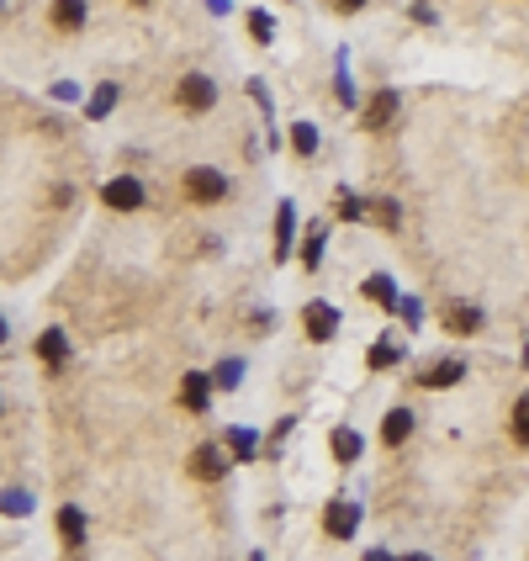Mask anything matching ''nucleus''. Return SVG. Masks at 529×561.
Listing matches in <instances>:
<instances>
[{
  "label": "nucleus",
  "mask_w": 529,
  "mask_h": 561,
  "mask_svg": "<svg viewBox=\"0 0 529 561\" xmlns=\"http://www.w3.org/2000/svg\"><path fill=\"white\" fill-rule=\"evenodd\" d=\"M175 96H180V107H185V112H212V101H218V85H212L207 74H185Z\"/></svg>",
  "instance_id": "f257e3e1"
},
{
  "label": "nucleus",
  "mask_w": 529,
  "mask_h": 561,
  "mask_svg": "<svg viewBox=\"0 0 529 561\" xmlns=\"http://www.w3.org/2000/svg\"><path fill=\"white\" fill-rule=\"evenodd\" d=\"M101 202H107L112 212H138V207H143V186H138L132 175H117V180H107Z\"/></svg>",
  "instance_id": "f03ea898"
},
{
  "label": "nucleus",
  "mask_w": 529,
  "mask_h": 561,
  "mask_svg": "<svg viewBox=\"0 0 529 561\" xmlns=\"http://www.w3.org/2000/svg\"><path fill=\"white\" fill-rule=\"evenodd\" d=\"M302 324H307V339H318V344H328V339L339 334V307H328V302H307V313H302Z\"/></svg>",
  "instance_id": "7ed1b4c3"
},
{
  "label": "nucleus",
  "mask_w": 529,
  "mask_h": 561,
  "mask_svg": "<svg viewBox=\"0 0 529 561\" xmlns=\"http://www.w3.org/2000/svg\"><path fill=\"white\" fill-rule=\"evenodd\" d=\"M223 471H228V450H223V445H196V450H191V477L218 482Z\"/></svg>",
  "instance_id": "20e7f679"
},
{
  "label": "nucleus",
  "mask_w": 529,
  "mask_h": 561,
  "mask_svg": "<svg viewBox=\"0 0 529 561\" xmlns=\"http://www.w3.org/2000/svg\"><path fill=\"white\" fill-rule=\"evenodd\" d=\"M223 191H228V180L218 169H185V196L191 202H218Z\"/></svg>",
  "instance_id": "39448f33"
},
{
  "label": "nucleus",
  "mask_w": 529,
  "mask_h": 561,
  "mask_svg": "<svg viewBox=\"0 0 529 561\" xmlns=\"http://www.w3.org/2000/svg\"><path fill=\"white\" fill-rule=\"evenodd\" d=\"M207 402H212V376L207 371H185L180 376V408L185 413H201Z\"/></svg>",
  "instance_id": "423d86ee"
},
{
  "label": "nucleus",
  "mask_w": 529,
  "mask_h": 561,
  "mask_svg": "<svg viewBox=\"0 0 529 561\" xmlns=\"http://www.w3.org/2000/svg\"><path fill=\"white\" fill-rule=\"evenodd\" d=\"M354 524H360V508H354V504H328V514H323V530H328V535L350 540Z\"/></svg>",
  "instance_id": "0eeeda50"
},
{
  "label": "nucleus",
  "mask_w": 529,
  "mask_h": 561,
  "mask_svg": "<svg viewBox=\"0 0 529 561\" xmlns=\"http://www.w3.org/2000/svg\"><path fill=\"white\" fill-rule=\"evenodd\" d=\"M456 382H466V360H439V366H429L423 371V387H456Z\"/></svg>",
  "instance_id": "6e6552de"
},
{
  "label": "nucleus",
  "mask_w": 529,
  "mask_h": 561,
  "mask_svg": "<svg viewBox=\"0 0 529 561\" xmlns=\"http://www.w3.org/2000/svg\"><path fill=\"white\" fill-rule=\"evenodd\" d=\"M392 117H397V91H376V96H371V107H365V127H376V133H381Z\"/></svg>",
  "instance_id": "1a4fd4ad"
},
{
  "label": "nucleus",
  "mask_w": 529,
  "mask_h": 561,
  "mask_svg": "<svg viewBox=\"0 0 529 561\" xmlns=\"http://www.w3.org/2000/svg\"><path fill=\"white\" fill-rule=\"evenodd\" d=\"M59 535H64V546H85V508H74V504L59 508Z\"/></svg>",
  "instance_id": "9d476101"
},
{
  "label": "nucleus",
  "mask_w": 529,
  "mask_h": 561,
  "mask_svg": "<svg viewBox=\"0 0 529 561\" xmlns=\"http://www.w3.org/2000/svg\"><path fill=\"white\" fill-rule=\"evenodd\" d=\"M408 435H413V413L408 408H392V413L381 419V440H387V445H403Z\"/></svg>",
  "instance_id": "9b49d317"
},
{
  "label": "nucleus",
  "mask_w": 529,
  "mask_h": 561,
  "mask_svg": "<svg viewBox=\"0 0 529 561\" xmlns=\"http://www.w3.org/2000/svg\"><path fill=\"white\" fill-rule=\"evenodd\" d=\"M54 27L59 32H80L85 27V0H54Z\"/></svg>",
  "instance_id": "f8f14e48"
},
{
  "label": "nucleus",
  "mask_w": 529,
  "mask_h": 561,
  "mask_svg": "<svg viewBox=\"0 0 529 561\" xmlns=\"http://www.w3.org/2000/svg\"><path fill=\"white\" fill-rule=\"evenodd\" d=\"M286 255H292V202L276 207V260H286Z\"/></svg>",
  "instance_id": "ddd939ff"
},
{
  "label": "nucleus",
  "mask_w": 529,
  "mask_h": 561,
  "mask_svg": "<svg viewBox=\"0 0 529 561\" xmlns=\"http://www.w3.org/2000/svg\"><path fill=\"white\" fill-rule=\"evenodd\" d=\"M64 355H69V339L59 329H48V334L38 339V360H48V366H64Z\"/></svg>",
  "instance_id": "4468645a"
},
{
  "label": "nucleus",
  "mask_w": 529,
  "mask_h": 561,
  "mask_svg": "<svg viewBox=\"0 0 529 561\" xmlns=\"http://www.w3.org/2000/svg\"><path fill=\"white\" fill-rule=\"evenodd\" d=\"M445 329H450V334H476V329H482V313H476V307H450V313H445Z\"/></svg>",
  "instance_id": "2eb2a0df"
},
{
  "label": "nucleus",
  "mask_w": 529,
  "mask_h": 561,
  "mask_svg": "<svg viewBox=\"0 0 529 561\" xmlns=\"http://www.w3.org/2000/svg\"><path fill=\"white\" fill-rule=\"evenodd\" d=\"M365 297H371L376 307H397V286H392V276H371L365 280Z\"/></svg>",
  "instance_id": "dca6fc26"
},
{
  "label": "nucleus",
  "mask_w": 529,
  "mask_h": 561,
  "mask_svg": "<svg viewBox=\"0 0 529 561\" xmlns=\"http://www.w3.org/2000/svg\"><path fill=\"white\" fill-rule=\"evenodd\" d=\"M328 450H334L339 461H354V455H360V435H354V429H334V435H328Z\"/></svg>",
  "instance_id": "f3484780"
},
{
  "label": "nucleus",
  "mask_w": 529,
  "mask_h": 561,
  "mask_svg": "<svg viewBox=\"0 0 529 561\" xmlns=\"http://www.w3.org/2000/svg\"><path fill=\"white\" fill-rule=\"evenodd\" d=\"M292 149L302 154V160L318 154V127H312V122H296V127H292Z\"/></svg>",
  "instance_id": "a211bd4d"
},
{
  "label": "nucleus",
  "mask_w": 529,
  "mask_h": 561,
  "mask_svg": "<svg viewBox=\"0 0 529 561\" xmlns=\"http://www.w3.org/2000/svg\"><path fill=\"white\" fill-rule=\"evenodd\" d=\"M403 360V350L397 344H371V355H365V366L371 371H387V366H397Z\"/></svg>",
  "instance_id": "6ab92c4d"
},
{
  "label": "nucleus",
  "mask_w": 529,
  "mask_h": 561,
  "mask_svg": "<svg viewBox=\"0 0 529 561\" xmlns=\"http://www.w3.org/2000/svg\"><path fill=\"white\" fill-rule=\"evenodd\" d=\"M508 429H514V440H519V445H529V393L514 402V419H508Z\"/></svg>",
  "instance_id": "aec40b11"
},
{
  "label": "nucleus",
  "mask_w": 529,
  "mask_h": 561,
  "mask_svg": "<svg viewBox=\"0 0 529 561\" xmlns=\"http://www.w3.org/2000/svg\"><path fill=\"white\" fill-rule=\"evenodd\" d=\"M249 38H254V43H270V38H276V22H270L265 11H249Z\"/></svg>",
  "instance_id": "412c9836"
},
{
  "label": "nucleus",
  "mask_w": 529,
  "mask_h": 561,
  "mask_svg": "<svg viewBox=\"0 0 529 561\" xmlns=\"http://www.w3.org/2000/svg\"><path fill=\"white\" fill-rule=\"evenodd\" d=\"M302 265H307V271H318V265H323V233H318V228H312V233H307V244H302Z\"/></svg>",
  "instance_id": "4be33fe9"
},
{
  "label": "nucleus",
  "mask_w": 529,
  "mask_h": 561,
  "mask_svg": "<svg viewBox=\"0 0 529 561\" xmlns=\"http://www.w3.org/2000/svg\"><path fill=\"white\" fill-rule=\"evenodd\" d=\"M112 107H117V85H101V91H96V96H90V117H96V122H101V117L112 112Z\"/></svg>",
  "instance_id": "5701e85b"
},
{
  "label": "nucleus",
  "mask_w": 529,
  "mask_h": 561,
  "mask_svg": "<svg viewBox=\"0 0 529 561\" xmlns=\"http://www.w3.org/2000/svg\"><path fill=\"white\" fill-rule=\"evenodd\" d=\"M228 450H234L238 461H249V455H254V450H260V440H254V435H249V429H234V440H228Z\"/></svg>",
  "instance_id": "b1692460"
},
{
  "label": "nucleus",
  "mask_w": 529,
  "mask_h": 561,
  "mask_svg": "<svg viewBox=\"0 0 529 561\" xmlns=\"http://www.w3.org/2000/svg\"><path fill=\"white\" fill-rule=\"evenodd\" d=\"M365 212H371V218H376L381 228H397V202H371Z\"/></svg>",
  "instance_id": "393cba45"
},
{
  "label": "nucleus",
  "mask_w": 529,
  "mask_h": 561,
  "mask_svg": "<svg viewBox=\"0 0 529 561\" xmlns=\"http://www.w3.org/2000/svg\"><path fill=\"white\" fill-rule=\"evenodd\" d=\"M334 212H339L345 223H354V218H360V202H354L350 191H339V196H334Z\"/></svg>",
  "instance_id": "a878e982"
},
{
  "label": "nucleus",
  "mask_w": 529,
  "mask_h": 561,
  "mask_svg": "<svg viewBox=\"0 0 529 561\" xmlns=\"http://www.w3.org/2000/svg\"><path fill=\"white\" fill-rule=\"evenodd\" d=\"M5 514H27V498L21 493H5Z\"/></svg>",
  "instance_id": "bb28decb"
},
{
  "label": "nucleus",
  "mask_w": 529,
  "mask_h": 561,
  "mask_svg": "<svg viewBox=\"0 0 529 561\" xmlns=\"http://www.w3.org/2000/svg\"><path fill=\"white\" fill-rule=\"evenodd\" d=\"M328 5H334V11H345V16H354V11H360L365 0H328Z\"/></svg>",
  "instance_id": "cd10ccee"
},
{
  "label": "nucleus",
  "mask_w": 529,
  "mask_h": 561,
  "mask_svg": "<svg viewBox=\"0 0 529 561\" xmlns=\"http://www.w3.org/2000/svg\"><path fill=\"white\" fill-rule=\"evenodd\" d=\"M365 561H392L387 551H365Z\"/></svg>",
  "instance_id": "c85d7f7f"
},
{
  "label": "nucleus",
  "mask_w": 529,
  "mask_h": 561,
  "mask_svg": "<svg viewBox=\"0 0 529 561\" xmlns=\"http://www.w3.org/2000/svg\"><path fill=\"white\" fill-rule=\"evenodd\" d=\"M207 5H212V11H228V0H207Z\"/></svg>",
  "instance_id": "c756f323"
},
{
  "label": "nucleus",
  "mask_w": 529,
  "mask_h": 561,
  "mask_svg": "<svg viewBox=\"0 0 529 561\" xmlns=\"http://www.w3.org/2000/svg\"><path fill=\"white\" fill-rule=\"evenodd\" d=\"M0 344H5V318H0Z\"/></svg>",
  "instance_id": "7c9ffc66"
},
{
  "label": "nucleus",
  "mask_w": 529,
  "mask_h": 561,
  "mask_svg": "<svg viewBox=\"0 0 529 561\" xmlns=\"http://www.w3.org/2000/svg\"><path fill=\"white\" fill-rule=\"evenodd\" d=\"M408 561H434V557H408Z\"/></svg>",
  "instance_id": "2f4dec72"
},
{
  "label": "nucleus",
  "mask_w": 529,
  "mask_h": 561,
  "mask_svg": "<svg viewBox=\"0 0 529 561\" xmlns=\"http://www.w3.org/2000/svg\"><path fill=\"white\" fill-rule=\"evenodd\" d=\"M132 5H149V0H132Z\"/></svg>",
  "instance_id": "473e14b6"
},
{
  "label": "nucleus",
  "mask_w": 529,
  "mask_h": 561,
  "mask_svg": "<svg viewBox=\"0 0 529 561\" xmlns=\"http://www.w3.org/2000/svg\"><path fill=\"white\" fill-rule=\"evenodd\" d=\"M525 366H529V350H525Z\"/></svg>",
  "instance_id": "72a5a7b5"
},
{
  "label": "nucleus",
  "mask_w": 529,
  "mask_h": 561,
  "mask_svg": "<svg viewBox=\"0 0 529 561\" xmlns=\"http://www.w3.org/2000/svg\"><path fill=\"white\" fill-rule=\"evenodd\" d=\"M254 561H260V557H254Z\"/></svg>",
  "instance_id": "f704fd0d"
}]
</instances>
